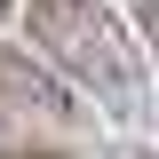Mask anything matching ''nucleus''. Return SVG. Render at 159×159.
<instances>
[{
  "instance_id": "4",
  "label": "nucleus",
  "mask_w": 159,
  "mask_h": 159,
  "mask_svg": "<svg viewBox=\"0 0 159 159\" xmlns=\"http://www.w3.org/2000/svg\"><path fill=\"white\" fill-rule=\"evenodd\" d=\"M0 159H64V151H0Z\"/></svg>"
},
{
  "instance_id": "5",
  "label": "nucleus",
  "mask_w": 159,
  "mask_h": 159,
  "mask_svg": "<svg viewBox=\"0 0 159 159\" xmlns=\"http://www.w3.org/2000/svg\"><path fill=\"white\" fill-rule=\"evenodd\" d=\"M0 16H16V0H0Z\"/></svg>"
},
{
  "instance_id": "1",
  "label": "nucleus",
  "mask_w": 159,
  "mask_h": 159,
  "mask_svg": "<svg viewBox=\"0 0 159 159\" xmlns=\"http://www.w3.org/2000/svg\"><path fill=\"white\" fill-rule=\"evenodd\" d=\"M16 16H24V32H32V48L56 64L72 88H88L111 119H143L151 80H143L135 32H127L103 0H16Z\"/></svg>"
},
{
  "instance_id": "2",
  "label": "nucleus",
  "mask_w": 159,
  "mask_h": 159,
  "mask_svg": "<svg viewBox=\"0 0 159 159\" xmlns=\"http://www.w3.org/2000/svg\"><path fill=\"white\" fill-rule=\"evenodd\" d=\"M0 103H8V111H24V103H32V111H64L56 80L40 72L24 48H0Z\"/></svg>"
},
{
  "instance_id": "3",
  "label": "nucleus",
  "mask_w": 159,
  "mask_h": 159,
  "mask_svg": "<svg viewBox=\"0 0 159 159\" xmlns=\"http://www.w3.org/2000/svg\"><path fill=\"white\" fill-rule=\"evenodd\" d=\"M135 24H143V40H151V56H159V0H135Z\"/></svg>"
}]
</instances>
